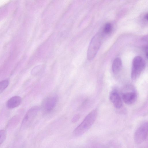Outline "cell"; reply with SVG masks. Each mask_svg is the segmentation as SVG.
Returning <instances> with one entry per match:
<instances>
[{"label": "cell", "instance_id": "cell-1", "mask_svg": "<svg viewBox=\"0 0 148 148\" xmlns=\"http://www.w3.org/2000/svg\"><path fill=\"white\" fill-rule=\"evenodd\" d=\"M97 115L96 110L90 112L81 123L74 130L73 135L76 136H80L86 132L94 123Z\"/></svg>", "mask_w": 148, "mask_h": 148}, {"label": "cell", "instance_id": "cell-5", "mask_svg": "<svg viewBox=\"0 0 148 148\" xmlns=\"http://www.w3.org/2000/svg\"><path fill=\"white\" fill-rule=\"evenodd\" d=\"M39 107L35 106L31 108L27 112L22 122V127L24 128L28 127L33 122L39 110Z\"/></svg>", "mask_w": 148, "mask_h": 148}, {"label": "cell", "instance_id": "cell-14", "mask_svg": "<svg viewBox=\"0 0 148 148\" xmlns=\"http://www.w3.org/2000/svg\"><path fill=\"white\" fill-rule=\"evenodd\" d=\"M6 132L4 130H0V145L5 140L6 137Z\"/></svg>", "mask_w": 148, "mask_h": 148}, {"label": "cell", "instance_id": "cell-4", "mask_svg": "<svg viewBox=\"0 0 148 148\" xmlns=\"http://www.w3.org/2000/svg\"><path fill=\"white\" fill-rule=\"evenodd\" d=\"M148 130L147 122H144L138 127L134 136L135 143L140 144L145 140L148 136Z\"/></svg>", "mask_w": 148, "mask_h": 148}, {"label": "cell", "instance_id": "cell-8", "mask_svg": "<svg viewBox=\"0 0 148 148\" xmlns=\"http://www.w3.org/2000/svg\"><path fill=\"white\" fill-rule=\"evenodd\" d=\"M137 97L136 93L134 91H130L123 93L122 98L123 101L126 104L131 105L136 101Z\"/></svg>", "mask_w": 148, "mask_h": 148}, {"label": "cell", "instance_id": "cell-2", "mask_svg": "<svg viewBox=\"0 0 148 148\" xmlns=\"http://www.w3.org/2000/svg\"><path fill=\"white\" fill-rule=\"evenodd\" d=\"M131 77L132 80H136L145 68L146 64L145 60L141 56H136L132 61Z\"/></svg>", "mask_w": 148, "mask_h": 148}, {"label": "cell", "instance_id": "cell-15", "mask_svg": "<svg viewBox=\"0 0 148 148\" xmlns=\"http://www.w3.org/2000/svg\"><path fill=\"white\" fill-rule=\"evenodd\" d=\"M80 118V115L77 114L75 115L72 119V121L73 122H75L79 119Z\"/></svg>", "mask_w": 148, "mask_h": 148}, {"label": "cell", "instance_id": "cell-13", "mask_svg": "<svg viewBox=\"0 0 148 148\" xmlns=\"http://www.w3.org/2000/svg\"><path fill=\"white\" fill-rule=\"evenodd\" d=\"M112 30V26L111 24L109 23H106L104 27L103 31L106 34H109Z\"/></svg>", "mask_w": 148, "mask_h": 148}, {"label": "cell", "instance_id": "cell-7", "mask_svg": "<svg viewBox=\"0 0 148 148\" xmlns=\"http://www.w3.org/2000/svg\"><path fill=\"white\" fill-rule=\"evenodd\" d=\"M109 98L111 102L114 107L117 109L121 108L122 106L121 99L118 92L116 90H113L110 93Z\"/></svg>", "mask_w": 148, "mask_h": 148}, {"label": "cell", "instance_id": "cell-12", "mask_svg": "<svg viewBox=\"0 0 148 148\" xmlns=\"http://www.w3.org/2000/svg\"><path fill=\"white\" fill-rule=\"evenodd\" d=\"M42 66L40 65H37L32 69L31 74L33 75H36L38 74L42 70Z\"/></svg>", "mask_w": 148, "mask_h": 148}, {"label": "cell", "instance_id": "cell-10", "mask_svg": "<svg viewBox=\"0 0 148 148\" xmlns=\"http://www.w3.org/2000/svg\"><path fill=\"white\" fill-rule=\"evenodd\" d=\"M122 67V62L119 58H115L113 61L112 65V71L114 74H116L121 71Z\"/></svg>", "mask_w": 148, "mask_h": 148}, {"label": "cell", "instance_id": "cell-11", "mask_svg": "<svg viewBox=\"0 0 148 148\" xmlns=\"http://www.w3.org/2000/svg\"><path fill=\"white\" fill-rule=\"evenodd\" d=\"M9 83V81L7 80H4L0 82V93H2L7 87Z\"/></svg>", "mask_w": 148, "mask_h": 148}, {"label": "cell", "instance_id": "cell-16", "mask_svg": "<svg viewBox=\"0 0 148 148\" xmlns=\"http://www.w3.org/2000/svg\"><path fill=\"white\" fill-rule=\"evenodd\" d=\"M144 18L147 20V21L148 20V14H146L145 16H144Z\"/></svg>", "mask_w": 148, "mask_h": 148}, {"label": "cell", "instance_id": "cell-3", "mask_svg": "<svg viewBox=\"0 0 148 148\" xmlns=\"http://www.w3.org/2000/svg\"><path fill=\"white\" fill-rule=\"evenodd\" d=\"M101 37L99 34L95 35L92 38L87 52V57L89 60H92L95 56L101 45Z\"/></svg>", "mask_w": 148, "mask_h": 148}, {"label": "cell", "instance_id": "cell-6", "mask_svg": "<svg viewBox=\"0 0 148 148\" xmlns=\"http://www.w3.org/2000/svg\"><path fill=\"white\" fill-rule=\"evenodd\" d=\"M57 99L55 96H51L46 98L43 103L44 110L47 112L52 111L55 107Z\"/></svg>", "mask_w": 148, "mask_h": 148}, {"label": "cell", "instance_id": "cell-9", "mask_svg": "<svg viewBox=\"0 0 148 148\" xmlns=\"http://www.w3.org/2000/svg\"><path fill=\"white\" fill-rule=\"evenodd\" d=\"M22 99L19 96H14L10 98L7 101L6 105L8 108L13 109L18 106L21 103Z\"/></svg>", "mask_w": 148, "mask_h": 148}]
</instances>
